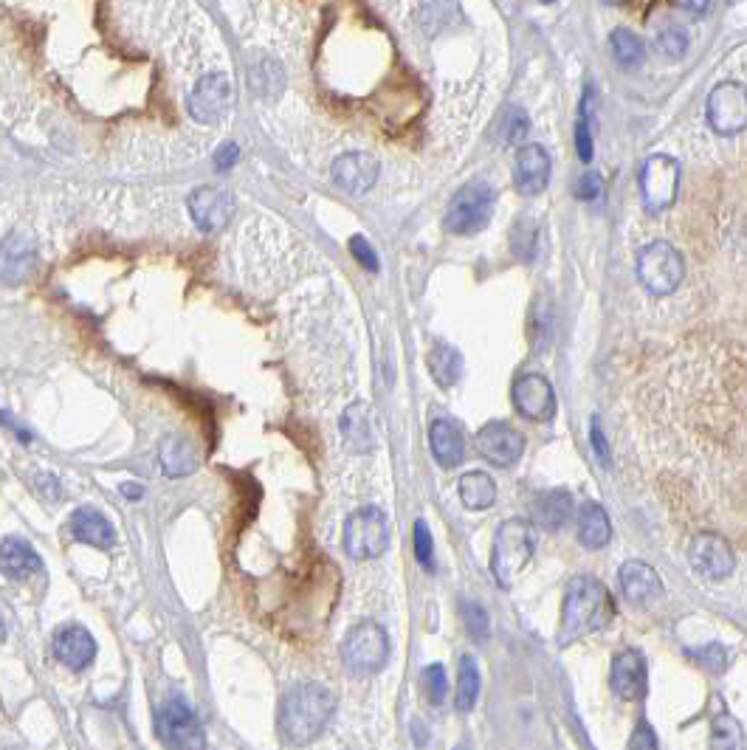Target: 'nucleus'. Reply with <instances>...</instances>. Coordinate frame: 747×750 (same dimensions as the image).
<instances>
[{
    "mask_svg": "<svg viewBox=\"0 0 747 750\" xmlns=\"http://www.w3.org/2000/svg\"><path fill=\"white\" fill-rule=\"evenodd\" d=\"M336 711L333 691L319 683H299L288 688L277 711V731L285 745H308L325 731Z\"/></svg>",
    "mask_w": 747,
    "mask_h": 750,
    "instance_id": "1",
    "label": "nucleus"
},
{
    "mask_svg": "<svg viewBox=\"0 0 747 750\" xmlns=\"http://www.w3.org/2000/svg\"><path fill=\"white\" fill-rule=\"evenodd\" d=\"M612 618H615V604H612L607 587L590 576H576L567 584V593H564L559 641L564 646L581 641L592 632L604 629Z\"/></svg>",
    "mask_w": 747,
    "mask_h": 750,
    "instance_id": "2",
    "label": "nucleus"
},
{
    "mask_svg": "<svg viewBox=\"0 0 747 750\" xmlns=\"http://www.w3.org/2000/svg\"><path fill=\"white\" fill-rule=\"evenodd\" d=\"M536 550V533L525 519H508L494 533L491 545V573L499 587H514Z\"/></svg>",
    "mask_w": 747,
    "mask_h": 750,
    "instance_id": "3",
    "label": "nucleus"
},
{
    "mask_svg": "<svg viewBox=\"0 0 747 750\" xmlns=\"http://www.w3.org/2000/svg\"><path fill=\"white\" fill-rule=\"evenodd\" d=\"M390 547V519L381 508H358L344 522V550L350 559H378Z\"/></svg>",
    "mask_w": 747,
    "mask_h": 750,
    "instance_id": "4",
    "label": "nucleus"
},
{
    "mask_svg": "<svg viewBox=\"0 0 747 750\" xmlns=\"http://www.w3.org/2000/svg\"><path fill=\"white\" fill-rule=\"evenodd\" d=\"M685 277L683 254L666 240H654L638 254V280L654 297L674 294Z\"/></svg>",
    "mask_w": 747,
    "mask_h": 750,
    "instance_id": "5",
    "label": "nucleus"
},
{
    "mask_svg": "<svg viewBox=\"0 0 747 750\" xmlns=\"http://www.w3.org/2000/svg\"><path fill=\"white\" fill-rule=\"evenodd\" d=\"M387 657H390V638L381 624L361 621L344 635L342 660L353 674L378 672V669H384Z\"/></svg>",
    "mask_w": 747,
    "mask_h": 750,
    "instance_id": "6",
    "label": "nucleus"
},
{
    "mask_svg": "<svg viewBox=\"0 0 747 750\" xmlns=\"http://www.w3.org/2000/svg\"><path fill=\"white\" fill-rule=\"evenodd\" d=\"M494 204H497V195L488 184H483V181L468 184L454 195L452 204L446 209V229L460 237L477 235L480 229L488 226V220L494 215Z\"/></svg>",
    "mask_w": 747,
    "mask_h": 750,
    "instance_id": "7",
    "label": "nucleus"
},
{
    "mask_svg": "<svg viewBox=\"0 0 747 750\" xmlns=\"http://www.w3.org/2000/svg\"><path fill=\"white\" fill-rule=\"evenodd\" d=\"M234 105V88L232 79L223 74H206L195 82V88L189 91L187 108L189 116L201 125H220Z\"/></svg>",
    "mask_w": 747,
    "mask_h": 750,
    "instance_id": "8",
    "label": "nucleus"
},
{
    "mask_svg": "<svg viewBox=\"0 0 747 750\" xmlns=\"http://www.w3.org/2000/svg\"><path fill=\"white\" fill-rule=\"evenodd\" d=\"M680 164L671 156H649L640 167V195L652 212H663L677 201Z\"/></svg>",
    "mask_w": 747,
    "mask_h": 750,
    "instance_id": "9",
    "label": "nucleus"
},
{
    "mask_svg": "<svg viewBox=\"0 0 747 750\" xmlns=\"http://www.w3.org/2000/svg\"><path fill=\"white\" fill-rule=\"evenodd\" d=\"M708 122L719 136H733L747 127V88L742 82H719L708 96Z\"/></svg>",
    "mask_w": 747,
    "mask_h": 750,
    "instance_id": "10",
    "label": "nucleus"
},
{
    "mask_svg": "<svg viewBox=\"0 0 747 750\" xmlns=\"http://www.w3.org/2000/svg\"><path fill=\"white\" fill-rule=\"evenodd\" d=\"M156 734L167 748H198L203 745L201 722L195 711L181 700H170L158 708Z\"/></svg>",
    "mask_w": 747,
    "mask_h": 750,
    "instance_id": "11",
    "label": "nucleus"
},
{
    "mask_svg": "<svg viewBox=\"0 0 747 750\" xmlns=\"http://www.w3.org/2000/svg\"><path fill=\"white\" fill-rule=\"evenodd\" d=\"M688 562L702 579L719 581L733 570V550L719 533H697L688 545Z\"/></svg>",
    "mask_w": 747,
    "mask_h": 750,
    "instance_id": "12",
    "label": "nucleus"
},
{
    "mask_svg": "<svg viewBox=\"0 0 747 750\" xmlns=\"http://www.w3.org/2000/svg\"><path fill=\"white\" fill-rule=\"evenodd\" d=\"M189 215L201 232L215 235L234 215V198L229 189L220 187H198L189 195Z\"/></svg>",
    "mask_w": 747,
    "mask_h": 750,
    "instance_id": "13",
    "label": "nucleus"
},
{
    "mask_svg": "<svg viewBox=\"0 0 747 750\" xmlns=\"http://www.w3.org/2000/svg\"><path fill=\"white\" fill-rule=\"evenodd\" d=\"M477 452L494 466H514L525 452V438L511 423L491 421L485 423L477 435Z\"/></svg>",
    "mask_w": 747,
    "mask_h": 750,
    "instance_id": "14",
    "label": "nucleus"
},
{
    "mask_svg": "<svg viewBox=\"0 0 747 750\" xmlns=\"http://www.w3.org/2000/svg\"><path fill=\"white\" fill-rule=\"evenodd\" d=\"M514 407L530 421H550L556 412V392L545 375H522L514 384Z\"/></svg>",
    "mask_w": 747,
    "mask_h": 750,
    "instance_id": "15",
    "label": "nucleus"
},
{
    "mask_svg": "<svg viewBox=\"0 0 747 750\" xmlns=\"http://www.w3.org/2000/svg\"><path fill=\"white\" fill-rule=\"evenodd\" d=\"M37 266V243L29 235H9L0 243V280L6 285H20L32 277Z\"/></svg>",
    "mask_w": 747,
    "mask_h": 750,
    "instance_id": "16",
    "label": "nucleus"
},
{
    "mask_svg": "<svg viewBox=\"0 0 747 750\" xmlns=\"http://www.w3.org/2000/svg\"><path fill=\"white\" fill-rule=\"evenodd\" d=\"M381 164L370 153H344L333 161V181L350 195H364L375 187Z\"/></svg>",
    "mask_w": 747,
    "mask_h": 750,
    "instance_id": "17",
    "label": "nucleus"
},
{
    "mask_svg": "<svg viewBox=\"0 0 747 750\" xmlns=\"http://www.w3.org/2000/svg\"><path fill=\"white\" fill-rule=\"evenodd\" d=\"M646 683H649V672H646V660L638 649H623L621 655L612 660V691L635 703L646 694Z\"/></svg>",
    "mask_w": 747,
    "mask_h": 750,
    "instance_id": "18",
    "label": "nucleus"
},
{
    "mask_svg": "<svg viewBox=\"0 0 747 750\" xmlns=\"http://www.w3.org/2000/svg\"><path fill=\"white\" fill-rule=\"evenodd\" d=\"M51 652L63 666L74 669V672H82V669H88L94 663L96 641L85 626H65L54 635Z\"/></svg>",
    "mask_w": 747,
    "mask_h": 750,
    "instance_id": "19",
    "label": "nucleus"
},
{
    "mask_svg": "<svg viewBox=\"0 0 747 750\" xmlns=\"http://www.w3.org/2000/svg\"><path fill=\"white\" fill-rule=\"evenodd\" d=\"M514 181L516 189L522 195H539V192H545L547 181H550V156H547V150L542 144H525L516 153Z\"/></svg>",
    "mask_w": 747,
    "mask_h": 750,
    "instance_id": "20",
    "label": "nucleus"
},
{
    "mask_svg": "<svg viewBox=\"0 0 747 750\" xmlns=\"http://www.w3.org/2000/svg\"><path fill=\"white\" fill-rule=\"evenodd\" d=\"M621 590L632 604L649 607V604L663 598V581H660L652 564L632 559V562L621 564Z\"/></svg>",
    "mask_w": 747,
    "mask_h": 750,
    "instance_id": "21",
    "label": "nucleus"
},
{
    "mask_svg": "<svg viewBox=\"0 0 747 750\" xmlns=\"http://www.w3.org/2000/svg\"><path fill=\"white\" fill-rule=\"evenodd\" d=\"M339 426H342V438L350 452H373L375 443H378V429H375V412L370 404H364V401L350 404V407L344 409Z\"/></svg>",
    "mask_w": 747,
    "mask_h": 750,
    "instance_id": "22",
    "label": "nucleus"
},
{
    "mask_svg": "<svg viewBox=\"0 0 747 750\" xmlns=\"http://www.w3.org/2000/svg\"><path fill=\"white\" fill-rule=\"evenodd\" d=\"M158 463L167 477H189L201 466V449L187 435H167L158 446Z\"/></svg>",
    "mask_w": 747,
    "mask_h": 750,
    "instance_id": "23",
    "label": "nucleus"
},
{
    "mask_svg": "<svg viewBox=\"0 0 747 750\" xmlns=\"http://www.w3.org/2000/svg\"><path fill=\"white\" fill-rule=\"evenodd\" d=\"M0 573L15 581L29 579L34 573H43V559L26 539L6 536L0 539Z\"/></svg>",
    "mask_w": 747,
    "mask_h": 750,
    "instance_id": "24",
    "label": "nucleus"
},
{
    "mask_svg": "<svg viewBox=\"0 0 747 750\" xmlns=\"http://www.w3.org/2000/svg\"><path fill=\"white\" fill-rule=\"evenodd\" d=\"M429 446H432V454H435V460L443 469L460 466L463 457H466L463 429L454 421H449V418H440V421L432 423V429H429Z\"/></svg>",
    "mask_w": 747,
    "mask_h": 750,
    "instance_id": "25",
    "label": "nucleus"
},
{
    "mask_svg": "<svg viewBox=\"0 0 747 750\" xmlns=\"http://www.w3.org/2000/svg\"><path fill=\"white\" fill-rule=\"evenodd\" d=\"M68 528H71V536L77 542L99 547V550H110L113 542H116V533H113L110 519L102 511H96V508H79V511H74Z\"/></svg>",
    "mask_w": 747,
    "mask_h": 750,
    "instance_id": "26",
    "label": "nucleus"
},
{
    "mask_svg": "<svg viewBox=\"0 0 747 750\" xmlns=\"http://www.w3.org/2000/svg\"><path fill=\"white\" fill-rule=\"evenodd\" d=\"M578 539L590 550H601L612 539V522L598 502H587L578 514Z\"/></svg>",
    "mask_w": 747,
    "mask_h": 750,
    "instance_id": "27",
    "label": "nucleus"
},
{
    "mask_svg": "<svg viewBox=\"0 0 747 750\" xmlns=\"http://www.w3.org/2000/svg\"><path fill=\"white\" fill-rule=\"evenodd\" d=\"M460 500L468 511H485L497 502V483L485 471H468L460 477Z\"/></svg>",
    "mask_w": 747,
    "mask_h": 750,
    "instance_id": "28",
    "label": "nucleus"
},
{
    "mask_svg": "<svg viewBox=\"0 0 747 750\" xmlns=\"http://www.w3.org/2000/svg\"><path fill=\"white\" fill-rule=\"evenodd\" d=\"M570 514H573V497L564 488H553V491L542 494L539 502H536V519H539V525H545L550 531L564 528Z\"/></svg>",
    "mask_w": 747,
    "mask_h": 750,
    "instance_id": "29",
    "label": "nucleus"
},
{
    "mask_svg": "<svg viewBox=\"0 0 747 750\" xmlns=\"http://www.w3.org/2000/svg\"><path fill=\"white\" fill-rule=\"evenodd\" d=\"M426 364L440 387H454L463 375V356L449 344H435L426 356Z\"/></svg>",
    "mask_w": 747,
    "mask_h": 750,
    "instance_id": "30",
    "label": "nucleus"
},
{
    "mask_svg": "<svg viewBox=\"0 0 747 750\" xmlns=\"http://www.w3.org/2000/svg\"><path fill=\"white\" fill-rule=\"evenodd\" d=\"M609 43H612L615 60L623 68H638L643 63V57H646V48L640 43V37L629 32V29H615V32L609 34Z\"/></svg>",
    "mask_w": 747,
    "mask_h": 750,
    "instance_id": "31",
    "label": "nucleus"
},
{
    "mask_svg": "<svg viewBox=\"0 0 747 750\" xmlns=\"http://www.w3.org/2000/svg\"><path fill=\"white\" fill-rule=\"evenodd\" d=\"M480 697V669L474 663V657H463L460 660V672H457V708L460 711H471Z\"/></svg>",
    "mask_w": 747,
    "mask_h": 750,
    "instance_id": "32",
    "label": "nucleus"
},
{
    "mask_svg": "<svg viewBox=\"0 0 747 750\" xmlns=\"http://www.w3.org/2000/svg\"><path fill=\"white\" fill-rule=\"evenodd\" d=\"M285 85V77H282V68L274 60L263 57L260 63L251 68V88L254 94L263 96V99H271L277 96Z\"/></svg>",
    "mask_w": 747,
    "mask_h": 750,
    "instance_id": "33",
    "label": "nucleus"
},
{
    "mask_svg": "<svg viewBox=\"0 0 747 750\" xmlns=\"http://www.w3.org/2000/svg\"><path fill=\"white\" fill-rule=\"evenodd\" d=\"M528 130H530L528 113H525L522 108H508L502 116H499L497 141L499 144H505V147H511V144H522L525 136H528Z\"/></svg>",
    "mask_w": 747,
    "mask_h": 750,
    "instance_id": "34",
    "label": "nucleus"
},
{
    "mask_svg": "<svg viewBox=\"0 0 747 750\" xmlns=\"http://www.w3.org/2000/svg\"><path fill=\"white\" fill-rule=\"evenodd\" d=\"M742 745V728L728 711H716L711 719V748L731 750Z\"/></svg>",
    "mask_w": 747,
    "mask_h": 750,
    "instance_id": "35",
    "label": "nucleus"
},
{
    "mask_svg": "<svg viewBox=\"0 0 747 750\" xmlns=\"http://www.w3.org/2000/svg\"><path fill=\"white\" fill-rule=\"evenodd\" d=\"M654 43H657V48H660L669 60H680L685 51H688V34H685L683 26L666 23L660 32L654 34Z\"/></svg>",
    "mask_w": 747,
    "mask_h": 750,
    "instance_id": "36",
    "label": "nucleus"
},
{
    "mask_svg": "<svg viewBox=\"0 0 747 750\" xmlns=\"http://www.w3.org/2000/svg\"><path fill=\"white\" fill-rule=\"evenodd\" d=\"M423 691L429 697V703L440 705L446 700V691H449V680H446V669L440 663H432L423 669Z\"/></svg>",
    "mask_w": 747,
    "mask_h": 750,
    "instance_id": "37",
    "label": "nucleus"
},
{
    "mask_svg": "<svg viewBox=\"0 0 747 750\" xmlns=\"http://www.w3.org/2000/svg\"><path fill=\"white\" fill-rule=\"evenodd\" d=\"M688 657L697 660L702 669H708V672L714 674H722L728 669V652L722 649V643H711L705 649H688Z\"/></svg>",
    "mask_w": 747,
    "mask_h": 750,
    "instance_id": "38",
    "label": "nucleus"
},
{
    "mask_svg": "<svg viewBox=\"0 0 747 750\" xmlns=\"http://www.w3.org/2000/svg\"><path fill=\"white\" fill-rule=\"evenodd\" d=\"M463 621H466L468 635L474 641H485L491 635V621H488V612L480 607V604H463Z\"/></svg>",
    "mask_w": 747,
    "mask_h": 750,
    "instance_id": "39",
    "label": "nucleus"
},
{
    "mask_svg": "<svg viewBox=\"0 0 747 750\" xmlns=\"http://www.w3.org/2000/svg\"><path fill=\"white\" fill-rule=\"evenodd\" d=\"M415 559L426 570L435 567V542H432V533L426 528V522H415Z\"/></svg>",
    "mask_w": 747,
    "mask_h": 750,
    "instance_id": "40",
    "label": "nucleus"
},
{
    "mask_svg": "<svg viewBox=\"0 0 747 750\" xmlns=\"http://www.w3.org/2000/svg\"><path fill=\"white\" fill-rule=\"evenodd\" d=\"M576 150L578 158H581L584 164H590L592 153H595V144H592V130L590 122H587V116H581L576 125Z\"/></svg>",
    "mask_w": 747,
    "mask_h": 750,
    "instance_id": "41",
    "label": "nucleus"
},
{
    "mask_svg": "<svg viewBox=\"0 0 747 750\" xmlns=\"http://www.w3.org/2000/svg\"><path fill=\"white\" fill-rule=\"evenodd\" d=\"M350 251H353V257H356L361 266L367 268V271H378V257H375V249L367 243V237L356 235L350 240Z\"/></svg>",
    "mask_w": 747,
    "mask_h": 750,
    "instance_id": "42",
    "label": "nucleus"
},
{
    "mask_svg": "<svg viewBox=\"0 0 747 750\" xmlns=\"http://www.w3.org/2000/svg\"><path fill=\"white\" fill-rule=\"evenodd\" d=\"M601 189H604L601 178H598L595 172H587V175H581V178H578L576 195L581 198V201H592V198H598V195H601Z\"/></svg>",
    "mask_w": 747,
    "mask_h": 750,
    "instance_id": "43",
    "label": "nucleus"
},
{
    "mask_svg": "<svg viewBox=\"0 0 747 750\" xmlns=\"http://www.w3.org/2000/svg\"><path fill=\"white\" fill-rule=\"evenodd\" d=\"M590 443H592V449H595V454H598V460H601L604 466H609V446H607V438H604V432H601V418H592Z\"/></svg>",
    "mask_w": 747,
    "mask_h": 750,
    "instance_id": "44",
    "label": "nucleus"
},
{
    "mask_svg": "<svg viewBox=\"0 0 747 750\" xmlns=\"http://www.w3.org/2000/svg\"><path fill=\"white\" fill-rule=\"evenodd\" d=\"M237 158H240V150H237V144L234 141H226L223 147H220L218 153H215V167L218 170H229L237 164Z\"/></svg>",
    "mask_w": 747,
    "mask_h": 750,
    "instance_id": "45",
    "label": "nucleus"
},
{
    "mask_svg": "<svg viewBox=\"0 0 747 750\" xmlns=\"http://www.w3.org/2000/svg\"><path fill=\"white\" fill-rule=\"evenodd\" d=\"M629 748H657V739H654L652 728L646 725V722H640L638 728H635V736H632V742H629Z\"/></svg>",
    "mask_w": 747,
    "mask_h": 750,
    "instance_id": "46",
    "label": "nucleus"
},
{
    "mask_svg": "<svg viewBox=\"0 0 747 750\" xmlns=\"http://www.w3.org/2000/svg\"><path fill=\"white\" fill-rule=\"evenodd\" d=\"M680 6H683L688 15L702 17L708 12V6H711V0H680Z\"/></svg>",
    "mask_w": 747,
    "mask_h": 750,
    "instance_id": "47",
    "label": "nucleus"
},
{
    "mask_svg": "<svg viewBox=\"0 0 747 750\" xmlns=\"http://www.w3.org/2000/svg\"><path fill=\"white\" fill-rule=\"evenodd\" d=\"M37 483H40V488H48V491H51V502L60 497V485H57L54 477H48V474L46 477H37Z\"/></svg>",
    "mask_w": 747,
    "mask_h": 750,
    "instance_id": "48",
    "label": "nucleus"
},
{
    "mask_svg": "<svg viewBox=\"0 0 747 750\" xmlns=\"http://www.w3.org/2000/svg\"><path fill=\"white\" fill-rule=\"evenodd\" d=\"M122 491H125V497H141V494H144L139 485H125Z\"/></svg>",
    "mask_w": 747,
    "mask_h": 750,
    "instance_id": "49",
    "label": "nucleus"
},
{
    "mask_svg": "<svg viewBox=\"0 0 747 750\" xmlns=\"http://www.w3.org/2000/svg\"><path fill=\"white\" fill-rule=\"evenodd\" d=\"M609 6H623V3H629V0H604Z\"/></svg>",
    "mask_w": 747,
    "mask_h": 750,
    "instance_id": "50",
    "label": "nucleus"
},
{
    "mask_svg": "<svg viewBox=\"0 0 747 750\" xmlns=\"http://www.w3.org/2000/svg\"><path fill=\"white\" fill-rule=\"evenodd\" d=\"M3 635H6V626H3V618H0V641H3Z\"/></svg>",
    "mask_w": 747,
    "mask_h": 750,
    "instance_id": "51",
    "label": "nucleus"
},
{
    "mask_svg": "<svg viewBox=\"0 0 747 750\" xmlns=\"http://www.w3.org/2000/svg\"><path fill=\"white\" fill-rule=\"evenodd\" d=\"M542 3H553V0H542Z\"/></svg>",
    "mask_w": 747,
    "mask_h": 750,
    "instance_id": "52",
    "label": "nucleus"
},
{
    "mask_svg": "<svg viewBox=\"0 0 747 750\" xmlns=\"http://www.w3.org/2000/svg\"><path fill=\"white\" fill-rule=\"evenodd\" d=\"M731 3H739V0H731Z\"/></svg>",
    "mask_w": 747,
    "mask_h": 750,
    "instance_id": "53",
    "label": "nucleus"
}]
</instances>
